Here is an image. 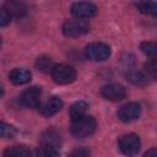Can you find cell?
<instances>
[{"label": "cell", "instance_id": "cell-3", "mask_svg": "<svg viewBox=\"0 0 157 157\" xmlns=\"http://www.w3.org/2000/svg\"><path fill=\"white\" fill-rule=\"evenodd\" d=\"M50 76L54 82L59 85H69L76 80V71L72 66L66 64H56L50 71Z\"/></svg>", "mask_w": 157, "mask_h": 157}, {"label": "cell", "instance_id": "cell-1", "mask_svg": "<svg viewBox=\"0 0 157 157\" xmlns=\"http://www.w3.org/2000/svg\"><path fill=\"white\" fill-rule=\"evenodd\" d=\"M61 147V135L54 129L49 128L42 132L39 137V148L37 155L39 156H56Z\"/></svg>", "mask_w": 157, "mask_h": 157}, {"label": "cell", "instance_id": "cell-17", "mask_svg": "<svg viewBox=\"0 0 157 157\" xmlns=\"http://www.w3.org/2000/svg\"><path fill=\"white\" fill-rule=\"evenodd\" d=\"M140 49L150 59L157 60V42H142Z\"/></svg>", "mask_w": 157, "mask_h": 157}, {"label": "cell", "instance_id": "cell-2", "mask_svg": "<svg viewBox=\"0 0 157 157\" xmlns=\"http://www.w3.org/2000/svg\"><path fill=\"white\" fill-rule=\"evenodd\" d=\"M97 129V121L91 115H83L71 123V135L75 139H86L91 136Z\"/></svg>", "mask_w": 157, "mask_h": 157}, {"label": "cell", "instance_id": "cell-10", "mask_svg": "<svg viewBox=\"0 0 157 157\" xmlns=\"http://www.w3.org/2000/svg\"><path fill=\"white\" fill-rule=\"evenodd\" d=\"M42 98V88L38 86L29 87L21 94V103L27 108H39Z\"/></svg>", "mask_w": 157, "mask_h": 157}, {"label": "cell", "instance_id": "cell-5", "mask_svg": "<svg viewBox=\"0 0 157 157\" xmlns=\"http://www.w3.org/2000/svg\"><path fill=\"white\" fill-rule=\"evenodd\" d=\"M85 58L91 61H104L110 56V48L105 43L94 42L85 48Z\"/></svg>", "mask_w": 157, "mask_h": 157}, {"label": "cell", "instance_id": "cell-22", "mask_svg": "<svg viewBox=\"0 0 157 157\" xmlns=\"http://www.w3.org/2000/svg\"><path fill=\"white\" fill-rule=\"evenodd\" d=\"M11 15L2 7L1 9V12H0V26L1 27H5V26H7L10 22H11Z\"/></svg>", "mask_w": 157, "mask_h": 157}, {"label": "cell", "instance_id": "cell-21", "mask_svg": "<svg viewBox=\"0 0 157 157\" xmlns=\"http://www.w3.org/2000/svg\"><path fill=\"white\" fill-rule=\"evenodd\" d=\"M0 135L2 139H13L16 135V130L13 126H11L6 123H1L0 124Z\"/></svg>", "mask_w": 157, "mask_h": 157}, {"label": "cell", "instance_id": "cell-15", "mask_svg": "<svg viewBox=\"0 0 157 157\" xmlns=\"http://www.w3.org/2000/svg\"><path fill=\"white\" fill-rule=\"evenodd\" d=\"M136 9L152 17H157V2L153 0H139L135 4Z\"/></svg>", "mask_w": 157, "mask_h": 157}, {"label": "cell", "instance_id": "cell-19", "mask_svg": "<svg viewBox=\"0 0 157 157\" xmlns=\"http://www.w3.org/2000/svg\"><path fill=\"white\" fill-rule=\"evenodd\" d=\"M32 152L25 146H12L4 151V156H28Z\"/></svg>", "mask_w": 157, "mask_h": 157}, {"label": "cell", "instance_id": "cell-24", "mask_svg": "<svg viewBox=\"0 0 157 157\" xmlns=\"http://www.w3.org/2000/svg\"><path fill=\"white\" fill-rule=\"evenodd\" d=\"M145 156H152V157H157V148H151L147 150L145 152Z\"/></svg>", "mask_w": 157, "mask_h": 157}, {"label": "cell", "instance_id": "cell-6", "mask_svg": "<svg viewBox=\"0 0 157 157\" xmlns=\"http://www.w3.org/2000/svg\"><path fill=\"white\" fill-rule=\"evenodd\" d=\"M118 147L124 155H128V156L136 155L140 151V147H141L140 137L136 134L121 135L118 139Z\"/></svg>", "mask_w": 157, "mask_h": 157}, {"label": "cell", "instance_id": "cell-9", "mask_svg": "<svg viewBox=\"0 0 157 157\" xmlns=\"http://www.w3.org/2000/svg\"><path fill=\"white\" fill-rule=\"evenodd\" d=\"M101 94L108 101L118 102L126 97V90L119 83H108L101 88Z\"/></svg>", "mask_w": 157, "mask_h": 157}, {"label": "cell", "instance_id": "cell-16", "mask_svg": "<svg viewBox=\"0 0 157 157\" xmlns=\"http://www.w3.org/2000/svg\"><path fill=\"white\" fill-rule=\"evenodd\" d=\"M87 108H88V104L85 101H77V102H75L70 107V118H71V121L81 118L83 115H86Z\"/></svg>", "mask_w": 157, "mask_h": 157}, {"label": "cell", "instance_id": "cell-18", "mask_svg": "<svg viewBox=\"0 0 157 157\" xmlns=\"http://www.w3.org/2000/svg\"><path fill=\"white\" fill-rule=\"evenodd\" d=\"M144 72L151 80H157V60L150 59L144 64Z\"/></svg>", "mask_w": 157, "mask_h": 157}, {"label": "cell", "instance_id": "cell-13", "mask_svg": "<svg viewBox=\"0 0 157 157\" xmlns=\"http://www.w3.org/2000/svg\"><path fill=\"white\" fill-rule=\"evenodd\" d=\"M31 77H32V74L28 70L22 69V67H16V69L11 70L10 74H9L10 82L16 85V86L28 83L31 81Z\"/></svg>", "mask_w": 157, "mask_h": 157}, {"label": "cell", "instance_id": "cell-12", "mask_svg": "<svg viewBox=\"0 0 157 157\" xmlns=\"http://www.w3.org/2000/svg\"><path fill=\"white\" fill-rule=\"evenodd\" d=\"M63 108V101L59 97H50L47 102L40 104L39 109L44 117H53Z\"/></svg>", "mask_w": 157, "mask_h": 157}, {"label": "cell", "instance_id": "cell-20", "mask_svg": "<svg viewBox=\"0 0 157 157\" xmlns=\"http://www.w3.org/2000/svg\"><path fill=\"white\" fill-rule=\"evenodd\" d=\"M53 64H52V60L48 56H39L37 60H36V67L43 72H50L52 69H53Z\"/></svg>", "mask_w": 157, "mask_h": 157}, {"label": "cell", "instance_id": "cell-7", "mask_svg": "<svg viewBox=\"0 0 157 157\" xmlns=\"http://www.w3.org/2000/svg\"><path fill=\"white\" fill-rule=\"evenodd\" d=\"M141 115V105L136 102H130L124 105H121L118 112L117 117L123 123H131L136 119H139Z\"/></svg>", "mask_w": 157, "mask_h": 157}, {"label": "cell", "instance_id": "cell-14", "mask_svg": "<svg viewBox=\"0 0 157 157\" xmlns=\"http://www.w3.org/2000/svg\"><path fill=\"white\" fill-rule=\"evenodd\" d=\"M125 77L129 82H131L132 85H136V86H146L150 80L144 71L137 70L135 66L125 70Z\"/></svg>", "mask_w": 157, "mask_h": 157}, {"label": "cell", "instance_id": "cell-4", "mask_svg": "<svg viewBox=\"0 0 157 157\" xmlns=\"http://www.w3.org/2000/svg\"><path fill=\"white\" fill-rule=\"evenodd\" d=\"M90 31V25L80 18H75V20H67L63 23L61 26V32L65 37L69 38H76V37H81L83 34H86Z\"/></svg>", "mask_w": 157, "mask_h": 157}, {"label": "cell", "instance_id": "cell-8", "mask_svg": "<svg viewBox=\"0 0 157 157\" xmlns=\"http://www.w3.org/2000/svg\"><path fill=\"white\" fill-rule=\"evenodd\" d=\"M70 11L75 18L85 20V18H91L97 13V6L92 2L80 1V2L72 4Z\"/></svg>", "mask_w": 157, "mask_h": 157}, {"label": "cell", "instance_id": "cell-11", "mask_svg": "<svg viewBox=\"0 0 157 157\" xmlns=\"http://www.w3.org/2000/svg\"><path fill=\"white\" fill-rule=\"evenodd\" d=\"M2 7L11 15V17H16V18L25 17L28 11L26 2L22 0H6Z\"/></svg>", "mask_w": 157, "mask_h": 157}, {"label": "cell", "instance_id": "cell-23", "mask_svg": "<svg viewBox=\"0 0 157 157\" xmlns=\"http://www.w3.org/2000/svg\"><path fill=\"white\" fill-rule=\"evenodd\" d=\"M90 151L88 150H75L74 152H71V156L74 157H81V156H88Z\"/></svg>", "mask_w": 157, "mask_h": 157}]
</instances>
